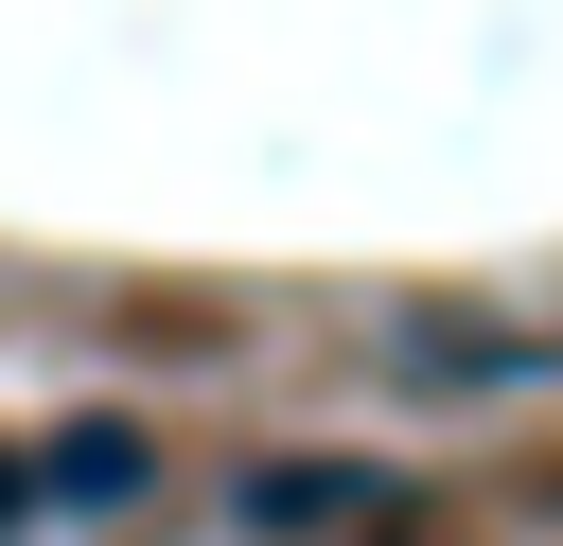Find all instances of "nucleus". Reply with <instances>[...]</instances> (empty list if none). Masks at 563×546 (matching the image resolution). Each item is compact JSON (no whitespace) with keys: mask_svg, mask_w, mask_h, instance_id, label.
<instances>
[{"mask_svg":"<svg viewBox=\"0 0 563 546\" xmlns=\"http://www.w3.org/2000/svg\"><path fill=\"white\" fill-rule=\"evenodd\" d=\"M334 511H387V476H352V458H282V476H246V528L282 546V528H334Z\"/></svg>","mask_w":563,"mask_h":546,"instance_id":"nucleus-1","label":"nucleus"},{"mask_svg":"<svg viewBox=\"0 0 563 546\" xmlns=\"http://www.w3.org/2000/svg\"><path fill=\"white\" fill-rule=\"evenodd\" d=\"M141 476H158V458H141L123 423H70V458H53V493H141Z\"/></svg>","mask_w":563,"mask_h":546,"instance_id":"nucleus-2","label":"nucleus"},{"mask_svg":"<svg viewBox=\"0 0 563 546\" xmlns=\"http://www.w3.org/2000/svg\"><path fill=\"white\" fill-rule=\"evenodd\" d=\"M18 511H35V476H18V458H0V528H18Z\"/></svg>","mask_w":563,"mask_h":546,"instance_id":"nucleus-3","label":"nucleus"},{"mask_svg":"<svg viewBox=\"0 0 563 546\" xmlns=\"http://www.w3.org/2000/svg\"><path fill=\"white\" fill-rule=\"evenodd\" d=\"M387 546H405V528H387Z\"/></svg>","mask_w":563,"mask_h":546,"instance_id":"nucleus-4","label":"nucleus"}]
</instances>
